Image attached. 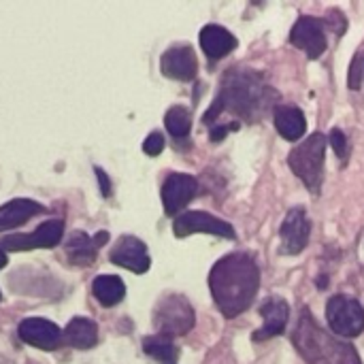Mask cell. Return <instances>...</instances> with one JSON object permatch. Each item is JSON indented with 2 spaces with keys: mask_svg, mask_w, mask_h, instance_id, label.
<instances>
[{
  "mask_svg": "<svg viewBox=\"0 0 364 364\" xmlns=\"http://www.w3.org/2000/svg\"><path fill=\"white\" fill-rule=\"evenodd\" d=\"M194 309L181 294H164L154 309V324L162 337H179L192 331Z\"/></svg>",
  "mask_w": 364,
  "mask_h": 364,
  "instance_id": "obj_5",
  "label": "cell"
},
{
  "mask_svg": "<svg viewBox=\"0 0 364 364\" xmlns=\"http://www.w3.org/2000/svg\"><path fill=\"white\" fill-rule=\"evenodd\" d=\"M0 299H2V296H0Z\"/></svg>",
  "mask_w": 364,
  "mask_h": 364,
  "instance_id": "obj_31",
  "label": "cell"
},
{
  "mask_svg": "<svg viewBox=\"0 0 364 364\" xmlns=\"http://www.w3.org/2000/svg\"><path fill=\"white\" fill-rule=\"evenodd\" d=\"M260 314L264 318V326L260 331L254 333V341L262 343V341H269L277 335H282L286 331V324H288V316H290V309H288V303L279 296H271L262 307H260Z\"/></svg>",
  "mask_w": 364,
  "mask_h": 364,
  "instance_id": "obj_15",
  "label": "cell"
},
{
  "mask_svg": "<svg viewBox=\"0 0 364 364\" xmlns=\"http://www.w3.org/2000/svg\"><path fill=\"white\" fill-rule=\"evenodd\" d=\"M17 335L23 343L28 346H34L38 350H45V352H51V350H58L62 346V333L60 328L49 322V320H43V318H28L19 324L17 328Z\"/></svg>",
  "mask_w": 364,
  "mask_h": 364,
  "instance_id": "obj_14",
  "label": "cell"
},
{
  "mask_svg": "<svg viewBox=\"0 0 364 364\" xmlns=\"http://www.w3.org/2000/svg\"><path fill=\"white\" fill-rule=\"evenodd\" d=\"M326 320L333 333L341 337H358L364 331L363 305L350 296H333L326 305Z\"/></svg>",
  "mask_w": 364,
  "mask_h": 364,
  "instance_id": "obj_6",
  "label": "cell"
},
{
  "mask_svg": "<svg viewBox=\"0 0 364 364\" xmlns=\"http://www.w3.org/2000/svg\"><path fill=\"white\" fill-rule=\"evenodd\" d=\"M162 75L177 81H192L198 73V60L190 45H173L160 60Z\"/></svg>",
  "mask_w": 364,
  "mask_h": 364,
  "instance_id": "obj_12",
  "label": "cell"
},
{
  "mask_svg": "<svg viewBox=\"0 0 364 364\" xmlns=\"http://www.w3.org/2000/svg\"><path fill=\"white\" fill-rule=\"evenodd\" d=\"M92 294L102 307H115L126 296V286L117 275H98L92 282Z\"/></svg>",
  "mask_w": 364,
  "mask_h": 364,
  "instance_id": "obj_21",
  "label": "cell"
},
{
  "mask_svg": "<svg viewBox=\"0 0 364 364\" xmlns=\"http://www.w3.org/2000/svg\"><path fill=\"white\" fill-rule=\"evenodd\" d=\"M328 143L333 145V149H335V154H337L339 158H346V156H348V139H346V134H343L339 128H333V130H331Z\"/></svg>",
  "mask_w": 364,
  "mask_h": 364,
  "instance_id": "obj_24",
  "label": "cell"
},
{
  "mask_svg": "<svg viewBox=\"0 0 364 364\" xmlns=\"http://www.w3.org/2000/svg\"><path fill=\"white\" fill-rule=\"evenodd\" d=\"M64 239V222L51 220L41 224L30 235H11L2 239V250L6 252H30V250H47L60 245Z\"/></svg>",
  "mask_w": 364,
  "mask_h": 364,
  "instance_id": "obj_7",
  "label": "cell"
},
{
  "mask_svg": "<svg viewBox=\"0 0 364 364\" xmlns=\"http://www.w3.org/2000/svg\"><path fill=\"white\" fill-rule=\"evenodd\" d=\"M111 262L122 269H128L136 275L147 273L151 267L149 252H147L145 243L139 241L136 237H122L117 241V245L111 250Z\"/></svg>",
  "mask_w": 364,
  "mask_h": 364,
  "instance_id": "obj_13",
  "label": "cell"
},
{
  "mask_svg": "<svg viewBox=\"0 0 364 364\" xmlns=\"http://www.w3.org/2000/svg\"><path fill=\"white\" fill-rule=\"evenodd\" d=\"M309 235H311V222H309L305 209H301V207L290 209L282 224V230H279L282 254H286V256L301 254L309 243Z\"/></svg>",
  "mask_w": 364,
  "mask_h": 364,
  "instance_id": "obj_10",
  "label": "cell"
},
{
  "mask_svg": "<svg viewBox=\"0 0 364 364\" xmlns=\"http://www.w3.org/2000/svg\"><path fill=\"white\" fill-rule=\"evenodd\" d=\"M96 254H98V247H96L94 239H90L85 232L75 230V232L68 235L66 256H68V260L73 264H77V267H90L96 260Z\"/></svg>",
  "mask_w": 364,
  "mask_h": 364,
  "instance_id": "obj_20",
  "label": "cell"
},
{
  "mask_svg": "<svg viewBox=\"0 0 364 364\" xmlns=\"http://www.w3.org/2000/svg\"><path fill=\"white\" fill-rule=\"evenodd\" d=\"M43 207L30 198H15V200H9L6 205L0 207V232L2 230H9V228H15L19 224H26L32 215L41 213Z\"/></svg>",
  "mask_w": 364,
  "mask_h": 364,
  "instance_id": "obj_18",
  "label": "cell"
},
{
  "mask_svg": "<svg viewBox=\"0 0 364 364\" xmlns=\"http://www.w3.org/2000/svg\"><path fill=\"white\" fill-rule=\"evenodd\" d=\"M198 192V181L186 173H171L162 183V205L166 215L179 213Z\"/></svg>",
  "mask_w": 364,
  "mask_h": 364,
  "instance_id": "obj_11",
  "label": "cell"
},
{
  "mask_svg": "<svg viewBox=\"0 0 364 364\" xmlns=\"http://www.w3.org/2000/svg\"><path fill=\"white\" fill-rule=\"evenodd\" d=\"M324 158H326V136L322 132H314L299 147H294L288 156V164L296 177L309 188L311 194H320L324 181Z\"/></svg>",
  "mask_w": 364,
  "mask_h": 364,
  "instance_id": "obj_4",
  "label": "cell"
},
{
  "mask_svg": "<svg viewBox=\"0 0 364 364\" xmlns=\"http://www.w3.org/2000/svg\"><path fill=\"white\" fill-rule=\"evenodd\" d=\"M273 117H275V128H277V132L284 139L299 141V139L305 136V132H307V119H305V113L299 107L277 105Z\"/></svg>",
  "mask_w": 364,
  "mask_h": 364,
  "instance_id": "obj_17",
  "label": "cell"
},
{
  "mask_svg": "<svg viewBox=\"0 0 364 364\" xmlns=\"http://www.w3.org/2000/svg\"><path fill=\"white\" fill-rule=\"evenodd\" d=\"M290 43L299 47L301 51H305L307 58L318 60L328 47L324 23L316 17H307V15L301 17L290 30Z\"/></svg>",
  "mask_w": 364,
  "mask_h": 364,
  "instance_id": "obj_9",
  "label": "cell"
},
{
  "mask_svg": "<svg viewBox=\"0 0 364 364\" xmlns=\"http://www.w3.org/2000/svg\"><path fill=\"white\" fill-rule=\"evenodd\" d=\"M162 149H164V136L160 132H151L143 143V151L147 156H160Z\"/></svg>",
  "mask_w": 364,
  "mask_h": 364,
  "instance_id": "obj_25",
  "label": "cell"
},
{
  "mask_svg": "<svg viewBox=\"0 0 364 364\" xmlns=\"http://www.w3.org/2000/svg\"><path fill=\"white\" fill-rule=\"evenodd\" d=\"M62 341H66L70 348H77V350H90L98 341V326L94 320L73 318L62 335Z\"/></svg>",
  "mask_w": 364,
  "mask_h": 364,
  "instance_id": "obj_19",
  "label": "cell"
},
{
  "mask_svg": "<svg viewBox=\"0 0 364 364\" xmlns=\"http://www.w3.org/2000/svg\"><path fill=\"white\" fill-rule=\"evenodd\" d=\"M109 241V235L107 232H98L96 235V239H94V243H96V247H100V245H105Z\"/></svg>",
  "mask_w": 364,
  "mask_h": 364,
  "instance_id": "obj_29",
  "label": "cell"
},
{
  "mask_svg": "<svg viewBox=\"0 0 364 364\" xmlns=\"http://www.w3.org/2000/svg\"><path fill=\"white\" fill-rule=\"evenodd\" d=\"M363 75H364V58L363 53H358L352 62V68H350V87L352 90H358L360 83H363Z\"/></svg>",
  "mask_w": 364,
  "mask_h": 364,
  "instance_id": "obj_26",
  "label": "cell"
},
{
  "mask_svg": "<svg viewBox=\"0 0 364 364\" xmlns=\"http://www.w3.org/2000/svg\"><path fill=\"white\" fill-rule=\"evenodd\" d=\"M143 352L151 358H156L160 364H177V348L168 337L156 335L143 339Z\"/></svg>",
  "mask_w": 364,
  "mask_h": 364,
  "instance_id": "obj_22",
  "label": "cell"
},
{
  "mask_svg": "<svg viewBox=\"0 0 364 364\" xmlns=\"http://www.w3.org/2000/svg\"><path fill=\"white\" fill-rule=\"evenodd\" d=\"M96 175H98V183H100L102 196H109V194H111V181H109L107 173H105L102 168H96Z\"/></svg>",
  "mask_w": 364,
  "mask_h": 364,
  "instance_id": "obj_28",
  "label": "cell"
},
{
  "mask_svg": "<svg viewBox=\"0 0 364 364\" xmlns=\"http://www.w3.org/2000/svg\"><path fill=\"white\" fill-rule=\"evenodd\" d=\"M164 126L166 130L171 132V136H175L177 141L179 139H186L190 134V128H192V115L186 107L181 105H175L166 111L164 115Z\"/></svg>",
  "mask_w": 364,
  "mask_h": 364,
  "instance_id": "obj_23",
  "label": "cell"
},
{
  "mask_svg": "<svg viewBox=\"0 0 364 364\" xmlns=\"http://www.w3.org/2000/svg\"><path fill=\"white\" fill-rule=\"evenodd\" d=\"M267 92H273V90H269L264 83H260L256 75L232 73L226 77L220 96L215 98L211 109L205 113L203 122L211 124L224 109H230L232 113H239L245 117H252L260 111H267V107H269Z\"/></svg>",
  "mask_w": 364,
  "mask_h": 364,
  "instance_id": "obj_2",
  "label": "cell"
},
{
  "mask_svg": "<svg viewBox=\"0 0 364 364\" xmlns=\"http://www.w3.org/2000/svg\"><path fill=\"white\" fill-rule=\"evenodd\" d=\"M292 341L309 364H363L358 352L350 343L331 339L311 320L309 311L303 314V320L299 322Z\"/></svg>",
  "mask_w": 364,
  "mask_h": 364,
  "instance_id": "obj_3",
  "label": "cell"
},
{
  "mask_svg": "<svg viewBox=\"0 0 364 364\" xmlns=\"http://www.w3.org/2000/svg\"><path fill=\"white\" fill-rule=\"evenodd\" d=\"M6 267V256H4V250L0 247V269H4Z\"/></svg>",
  "mask_w": 364,
  "mask_h": 364,
  "instance_id": "obj_30",
  "label": "cell"
},
{
  "mask_svg": "<svg viewBox=\"0 0 364 364\" xmlns=\"http://www.w3.org/2000/svg\"><path fill=\"white\" fill-rule=\"evenodd\" d=\"M237 45H239L237 36L218 23H209L200 30V47L209 60H220L228 55L230 51L237 49Z\"/></svg>",
  "mask_w": 364,
  "mask_h": 364,
  "instance_id": "obj_16",
  "label": "cell"
},
{
  "mask_svg": "<svg viewBox=\"0 0 364 364\" xmlns=\"http://www.w3.org/2000/svg\"><path fill=\"white\" fill-rule=\"evenodd\" d=\"M260 271L252 256L228 254L218 260L209 273V288L218 309L226 318H237L256 299Z\"/></svg>",
  "mask_w": 364,
  "mask_h": 364,
  "instance_id": "obj_1",
  "label": "cell"
},
{
  "mask_svg": "<svg viewBox=\"0 0 364 364\" xmlns=\"http://www.w3.org/2000/svg\"><path fill=\"white\" fill-rule=\"evenodd\" d=\"M173 232L179 239L190 237L194 232H207V235H215L222 239H235L237 237L235 228L228 222H224L211 213H205V211H188V213L179 215L173 222Z\"/></svg>",
  "mask_w": 364,
  "mask_h": 364,
  "instance_id": "obj_8",
  "label": "cell"
},
{
  "mask_svg": "<svg viewBox=\"0 0 364 364\" xmlns=\"http://www.w3.org/2000/svg\"><path fill=\"white\" fill-rule=\"evenodd\" d=\"M239 124H226V126H215L211 128V141H222L230 130H237Z\"/></svg>",
  "mask_w": 364,
  "mask_h": 364,
  "instance_id": "obj_27",
  "label": "cell"
}]
</instances>
